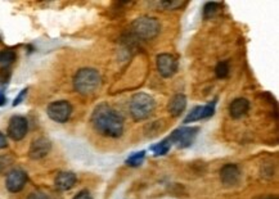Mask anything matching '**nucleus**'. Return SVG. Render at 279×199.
<instances>
[{"instance_id":"obj_1","label":"nucleus","mask_w":279,"mask_h":199,"mask_svg":"<svg viewBox=\"0 0 279 199\" xmlns=\"http://www.w3.org/2000/svg\"><path fill=\"white\" fill-rule=\"evenodd\" d=\"M90 121L98 134L106 138L116 139L124 134V118L107 103H100L94 108Z\"/></svg>"},{"instance_id":"obj_2","label":"nucleus","mask_w":279,"mask_h":199,"mask_svg":"<svg viewBox=\"0 0 279 199\" xmlns=\"http://www.w3.org/2000/svg\"><path fill=\"white\" fill-rule=\"evenodd\" d=\"M102 79L97 69L81 68L76 72L74 77V87L77 93L82 95H90L98 90Z\"/></svg>"},{"instance_id":"obj_3","label":"nucleus","mask_w":279,"mask_h":199,"mask_svg":"<svg viewBox=\"0 0 279 199\" xmlns=\"http://www.w3.org/2000/svg\"><path fill=\"white\" fill-rule=\"evenodd\" d=\"M156 108V101L150 95L146 93H138V94L132 95L130 99L129 109L131 113V117L135 121H144V119L149 118Z\"/></svg>"},{"instance_id":"obj_4","label":"nucleus","mask_w":279,"mask_h":199,"mask_svg":"<svg viewBox=\"0 0 279 199\" xmlns=\"http://www.w3.org/2000/svg\"><path fill=\"white\" fill-rule=\"evenodd\" d=\"M131 30L132 33L140 39L149 40L156 37L160 33L161 25L156 18L143 16V17H139V18H136L135 21L132 22Z\"/></svg>"},{"instance_id":"obj_5","label":"nucleus","mask_w":279,"mask_h":199,"mask_svg":"<svg viewBox=\"0 0 279 199\" xmlns=\"http://www.w3.org/2000/svg\"><path fill=\"white\" fill-rule=\"evenodd\" d=\"M198 133H200V127L182 126L172 131L168 139L171 141V144H175L178 148L184 149L193 144V141L197 138Z\"/></svg>"},{"instance_id":"obj_6","label":"nucleus","mask_w":279,"mask_h":199,"mask_svg":"<svg viewBox=\"0 0 279 199\" xmlns=\"http://www.w3.org/2000/svg\"><path fill=\"white\" fill-rule=\"evenodd\" d=\"M48 117L53 119L54 122H67L72 115V105L67 100H57L50 103L47 108Z\"/></svg>"},{"instance_id":"obj_7","label":"nucleus","mask_w":279,"mask_h":199,"mask_svg":"<svg viewBox=\"0 0 279 199\" xmlns=\"http://www.w3.org/2000/svg\"><path fill=\"white\" fill-rule=\"evenodd\" d=\"M29 131V122L25 117L13 116L8 125V136L15 141H19L25 138Z\"/></svg>"},{"instance_id":"obj_8","label":"nucleus","mask_w":279,"mask_h":199,"mask_svg":"<svg viewBox=\"0 0 279 199\" xmlns=\"http://www.w3.org/2000/svg\"><path fill=\"white\" fill-rule=\"evenodd\" d=\"M27 174L21 168H13L7 174L5 178V186L8 192L11 193H19L22 189L25 188L27 182Z\"/></svg>"},{"instance_id":"obj_9","label":"nucleus","mask_w":279,"mask_h":199,"mask_svg":"<svg viewBox=\"0 0 279 199\" xmlns=\"http://www.w3.org/2000/svg\"><path fill=\"white\" fill-rule=\"evenodd\" d=\"M157 69L165 79L172 77L178 71V59L171 54H160L157 57Z\"/></svg>"},{"instance_id":"obj_10","label":"nucleus","mask_w":279,"mask_h":199,"mask_svg":"<svg viewBox=\"0 0 279 199\" xmlns=\"http://www.w3.org/2000/svg\"><path fill=\"white\" fill-rule=\"evenodd\" d=\"M215 107H216V101H210L206 105H198L194 107L190 113H188V116L184 118V123H192L196 121H201V119L208 118V117L214 116Z\"/></svg>"},{"instance_id":"obj_11","label":"nucleus","mask_w":279,"mask_h":199,"mask_svg":"<svg viewBox=\"0 0 279 199\" xmlns=\"http://www.w3.org/2000/svg\"><path fill=\"white\" fill-rule=\"evenodd\" d=\"M220 180L223 185L226 188L236 186L241 180V171L237 165L234 163H228L220 170Z\"/></svg>"},{"instance_id":"obj_12","label":"nucleus","mask_w":279,"mask_h":199,"mask_svg":"<svg viewBox=\"0 0 279 199\" xmlns=\"http://www.w3.org/2000/svg\"><path fill=\"white\" fill-rule=\"evenodd\" d=\"M52 149V143L47 138H37L30 145L29 157L31 159H41L49 154Z\"/></svg>"},{"instance_id":"obj_13","label":"nucleus","mask_w":279,"mask_h":199,"mask_svg":"<svg viewBox=\"0 0 279 199\" xmlns=\"http://www.w3.org/2000/svg\"><path fill=\"white\" fill-rule=\"evenodd\" d=\"M77 178L74 172H70V171H63V172H59V174L56 176V180H54V184H56V188L58 190H62V192H66V190H70L75 186Z\"/></svg>"},{"instance_id":"obj_14","label":"nucleus","mask_w":279,"mask_h":199,"mask_svg":"<svg viewBox=\"0 0 279 199\" xmlns=\"http://www.w3.org/2000/svg\"><path fill=\"white\" fill-rule=\"evenodd\" d=\"M250 109V101L244 98H237L232 101L229 105V113L233 118H241L243 117Z\"/></svg>"},{"instance_id":"obj_15","label":"nucleus","mask_w":279,"mask_h":199,"mask_svg":"<svg viewBox=\"0 0 279 199\" xmlns=\"http://www.w3.org/2000/svg\"><path fill=\"white\" fill-rule=\"evenodd\" d=\"M186 108V95L183 94H176L174 95L170 101H168L167 109L170 115L174 117L180 116L183 112H184V109Z\"/></svg>"},{"instance_id":"obj_16","label":"nucleus","mask_w":279,"mask_h":199,"mask_svg":"<svg viewBox=\"0 0 279 199\" xmlns=\"http://www.w3.org/2000/svg\"><path fill=\"white\" fill-rule=\"evenodd\" d=\"M16 51L12 49L0 51V68H11V66L16 61Z\"/></svg>"},{"instance_id":"obj_17","label":"nucleus","mask_w":279,"mask_h":199,"mask_svg":"<svg viewBox=\"0 0 279 199\" xmlns=\"http://www.w3.org/2000/svg\"><path fill=\"white\" fill-rule=\"evenodd\" d=\"M171 141H170V139L166 138L164 139V140H161L160 143H157V144H154L150 147V150L153 152L154 156H165V154H167L168 150H170V148H171Z\"/></svg>"},{"instance_id":"obj_18","label":"nucleus","mask_w":279,"mask_h":199,"mask_svg":"<svg viewBox=\"0 0 279 199\" xmlns=\"http://www.w3.org/2000/svg\"><path fill=\"white\" fill-rule=\"evenodd\" d=\"M144 158H146V152H144V150L132 153V154H130V156L126 158V165L130 167H139L140 165L143 163Z\"/></svg>"},{"instance_id":"obj_19","label":"nucleus","mask_w":279,"mask_h":199,"mask_svg":"<svg viewBox=\"0 0 279 199\" xmlns=\"http://www.w3.org/2000/svg\"><path fill=\"white\" fill-rule=\"evenodd\" d=\"M229 72L230 66L228 61L219 62L216 67H215V75H216V77H219V79H225V77H228Z\"/></svg>"},{"instance_id":"obj_20","label":"nucleus","mask_w":279,"mask_h":199,"mask_svg":"<svg viewBox=\"0 0 279 199\" xmlns=\"http://www.w3.org/2000/svg\"><path fill=\"white\" fill-rule=\"evenodd\" d=\"M220 8H222V4H219V3L205 4L204 18L208 19V18H212V17H215V16L219 13V11H220Z\"/></svg>"},{"instance_id":"obj_21","label":"nucleus","mask_w":279,"mask_h":199,"mask_svg":"<svg viewBox=\"0 0 279 199\" xmlns=\"http://www.w3.org/2000/svg\"><path fill=\"white\" fill-rule=\"evenodd\" d=\"M13 165V159L9 156H0V175H4Z\"/></svg>"},{"instance_id":"obj_22","label":"nucleus","mask_w":279,"mask_h":199,"mask_svg":"<svg viewBox=\"0 0 279 199\" xmlns=\"http://www.w3.org/2000/svg\"><path fill=\"white\" fill-rule=\"evenodd\" d=\"M160 5L166 8L167 11H172V9L182 8L184 7V5H186V1H184V3H182V1H162V3H160Z\"/></svg>"},{"instance_id":"obj_23","label":"nucleus","mask_w":279,"mask_h":199,"mask_svg":"<svg viewBox=\"0 0 279 199\" xmlns=\"http://www.w3.org/2000/svg\"><path fill=\"white\" fill-rule=\"evenodd\" d=\"M11 68H0V85H7L11 80Z\"/></svg>"},{"instance_id":"obj_24","label":"nucleus","mask_w":279,"mask_h":199,"mask_svg":"<svg viewBox=\"0 0 279 199\" xmlns=\"http://www.w3.org/2000/svg\"><path fill=\"white\" fill-rule=\"evenodd\" d=\"M27 91H29V89H27V87H25L23 90L19 91L18 97L15 99V101H13V107H17L18 104H21L22 101H23V99L26 98V95H27Z\"/></svg>"},{"instance_id":"obj_25","label":"nucleus","mask_w":279,"mask_h":199,"mask_svg":"<svg viewBox=\"0 0 279 199\" xmlns=\"http://www.w3.org/2000/svg\"><path fill=\"white\" fill-rule=\"evenodd\" d=\"M72 199H93V197L90 196L89 190L84 189V190H81V192L77 193V194H76V196L74 197Z\"/></svg>"},{"instance_id":"obj_26","label":"nucleus","mask_w":279,"mask_h":199,"mask_svg":"<svg viewBox=\"0 0 279 199\" xmlns=\"http://www.w3.org/2000/svg\"><path fill=\"white\" fill-rule=\"evenodd\" d=\"M27 199H49V198H48V196L45 194V193L34 192V193H31L29 197H27Z\"/></svg>"},{"instance_id":"obj_27","label":"nucleus","mask_w":279,"mask_h":199,"mask_svg":"<svg viewBox=\"0 0 279 199\" xmlns=\"http://www.w3.org/2000/svg\"><path fill=\"white\" fill-rule=\"evenodd\" d=\"M8 147V140L3 133H0V149H4Z\"/></svg>"},{"instance_id":"obj_28","label":"nucleus","mask_w":279,"mask_h":199,"mask_svg":"<svg viewBox=\"0 0 279 199\" xmlns=\"http://www.w3.org/2000/svg\"><path fill=\"white\" fill-rule=\"evenodd\" d=\"M5 104H7V97H5L3 90H0V107H3Z\"/></svg>"},{"instance_id":"obj_29","label":"nucleus","mask_w":279,"mask_h":199,"mask_svg":"<svg viewBox=\"0 0 279 199\" xmlns=\"http://www.w3.org/2000/svg\"><path fill=\"white\" fill-rule=\"evenodd\" d=\"M258 199H277V197H264V198H258Z\"/></svg>"}]
</instances>
